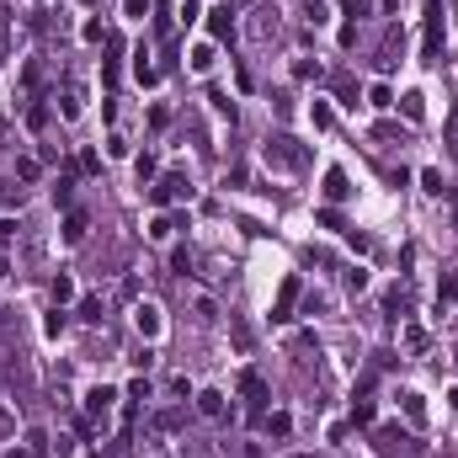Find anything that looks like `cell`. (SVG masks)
Wrapping results in <instances>:
<instances>
[{"label":"cell","mask_w":458,"mask_h":458,"mask_svg":"<svg viewBox=\"0 0 458 458\" xmlns=\"http://www.w3.org/2000/svg\"><path fill=\"white\" fill-rule=\"evenodd\" d=\"M261 155H267V165H282V171H304V165H309V149H304L299 139H288V134H272Z\"/></svg>","instance_id":"1"},{"label":"cell","mask_w":458,"mask_h":458,"mask_svg":"<svg viewBox=\"0 0 458 458\" xmlns=\"http://www.w3.org/2000/svg\"><path fill=\"white\" fill-rule=\"evenodd\" d=\"M442 17H448V11L432 0V6H426V38H421V59H432V64H437V54H442V27H448Z\"/></svg>","instance_id":"2"},{"label":"cell","mask_w":458,"mask_h":458,"mask_svg":"<svg viewBox=\"0 0 458 458\" xmlns=\"http://www.w3.org/2000/svg\"><path fill=\"white\" fill-rule=\"evenodd\" d=\"M373 442H379L384 458H395V453H421V442L410 437V432H399V426H379V432H373Z\"/></svg>","instance_id":"3"},{"label":"cell","mask_w":458,"mask_h":458,"mask_svg":"<svg viewBox=\"0 0 458 458\" xmlns=\"http://www.w3.org/2000/svg\"><path fill=\"white\" fill-rule=\"evenodd\" d=\"M240 395H245V405H251L256 416H267V405H272V389H267V379H261V373H240Z\"/></svg>","instance_id":"4"},{"label":"cell","mask_w":458,"mask_h":458,"mask_svg":"<svg viewBox=\"0 0 458 458\" xmlns=\"http://www.w3.org/2000/svg\"><path fill=\"white\" fill-rule=\"evenodd\" d=\"M176 198H187V176H181V171H165V176L149 187V202L165 208V202H176Z\"/></svg>","instance_id":"5"},{"label":"cell","mask_w":458,"mask_h":458,"mask_svg":"<svg viewBox=\"0 0 458 458\" xmlns=\"http://www.w3.org/2000/svg\"><path fill=\"white\" fill-rule=\"evenodd\" d=\"M293 309H299V278H282L278 304H272V325H288V320H293Z\"/></svg>","instance_id":"6"},{"label":"cell","mask_w":458,"mask_h":458,"mask_svg":"<svg viewBox=\"0 0 458 458\" xmlns=\"http://www.w3.org/2000/svg\"><path fill=\"white\" fill-rule=\"evenodd\" d=\"M320 192H325V202H346V198H352L346 171H325V187H320Z\"/></svg>","instance_id":"7"},{"label":"cell","mask_w":458,"mask_h":458,"mask_svg":"<svg viewBox=\"0 0 458 458\" xmlns=\"http://www.w3.org/2000/svg\"><path fill=\"white\" fill-rule=\"evenodd\" d=\"M134 325H139L144 341H155L160 336V309H155V304H139V309H134Z\"/></svg>","instance_id":"8"},{"label":"cell","mask_w":458,"mask_h":458,"mask_svg":"<svg viewBox=\"0 0 458 458\" xmlns=\"http://www.w3.org/2000/svg\"><path fill=\"white\" fill-rule=\"evenodd\" d=\"M208 32H214V38H235V11H229V6H219V11H208Z\"/></svg>","instance_id":"9"},{"label":"cell","mask_w":458,"mask_h":458,"mask_svg":"<svg viewBox=\"0 0 458 458\" xmlns=\"http://www.w3.org/2000/svg\"><path fill=\"white\" fill-rule=\"evenodd\" d=\"M112 399H118V389H107V384H96V389H91V395H85V410H91V416H107V410H112Z\"/></svg>","instance_id":"10"},{"label":"cell","mask_w":458,"mask_h":458,"mask_svg":"<svg viewBox=\"0 0 458 458\" xmlns=\"http://www.w3.org/2000/svg\"><path fill=\"white\" fill-rule=\"evenodd\" d=\"M399 410H405L410 426H421V421H426V399H421L416 389H405V395H399Z\"/></svg>","instance_id":"11"},{"label":"cell","mask_w":458,"mask_h":458,"mask_svg":"<svg viewBox=\"0 0 458 458\" xmlns=\"http://www.w3.org/2000/svg\"><path fill=\"white\" fill-rule=\"evenodd\" d=\"M261 426H267V437H288V432H293V416H288V410H267Z\"/></svg>","instance_id":"12"},{"label":"cell","mask_w":458,"mask_h":458,"mask_svg":"<svg viewBox=\"0 0 458 458\" xmlns=\"http://www.w3.org/2000/svg\"><path fill=\"white\" fill-rule=\"evenodd\" d=\"M399 112H405L410 123H421L426 118V96H421V91H405V96H399Z\"/></svg>","instance_id":"13"},{"label":"cell","mask_w":458,"mask_h":458,"mask_svg":"<svg viewBox=\"0 0 458 458\" xmlns=\"http://www.w3.org/2000/svg\"><path fill=\"white\" fill-rule=\"evenodd\" d=\"M421 187H426L432 198H448V202H453V187L442 181V171H421Z\"/></svg>","instance_id":"14"},{"label":"cell","mask_w":458,"mask_h":458,"mask_svg":"<svg viewBox=\"0 0 458 458\" xmlns=\"http://www.w3.org/2000/svg\"><path fill=\"white\" fill-rule=\"evenodd\" d=\"M214 59H219V54H214V43H198V48H192V70H198V75H208V70H214Z\"/></svg>","instance_id":"15"},{"label":"cell","mask_w":458,"mask_h":458,"mask_svg":"<svg viewBox=\"0 0 458 458\" xmlns=\"http://www.w3.org/2000/svg\"><path fill=\"white\" fill-rule=\"evenodd\" d=\"M85 229H91V224H85V214H64V240H70V245H80V240H85Z\"/></svg>","instance_id":"16"},{"label":"cell","mask_w":458,"mask_h":458,"mask_svg":"<svg viewBox=\"0 0 458 458\" xmlns=\"http://www.w3.org/2000/svg\"><path fill=\"white\" fill-rule=\"evenodd\" d=\"M198 410H202V416H224V395H219V389H202Z\"/></svg>","instance_id":"17"},{"label":"cell","mask_w":458,"mask_h":458,"mask_svg":"<svg viewBox=\"0 0 458 458\" xmlns=\"http://www.w3.org/2000/svg\"><path fill=\"white\" fill-rule=\"evenodd\" d=\"M368 11H373V0H341V17H352V27H357Z\"/></svg>","instance_id":"18"},{"label":"cell","mask_w":458,"mask_h":458,"mask_svg":"<svg viewBox=\"0 0 458 458\" xmlns=\"http://www.w3.org/2000/svg\"><path fill=\"white\" fill-rule=\"evenodd\" d=\"M75 315L85 320V325H101V299H80V304H75Z\"/></svg>","instance_id":"19"},{"label":"cell","mask_w":458,"mask_h":458,"mask_svg":"<svg viewBox=\"0 0 458 458\" xmlns=\"http://www.w3.org/2000/svg\"><path fill=\"white\" fill-rule=\"evenodd\" d=\"M315 219H320V229H346V219H341V208H336V202H331V208H320Z\"/></svg>","instance_id":"20"},{"label":"cell","mask_w":458,"mask_h":458,"mask_svg":"<svg viewBox=\"0 0 458 458\" xmlns=\"http://www.w3.org/2000/svg\"><path fill=\"white\" fill-rule=\"evenodd\" d=\"M336 96L346 101V107H357V85H352V75H336Z\"/></svg>","instance_id":"21"},{"label":"cell","mask_w":458,"mask_h":458,"mask_svg":"<svg viewBox=\"0 0 458 458\" xmlns=\"http://www.w3.org/2000/svg\"><path fill=\"white\" fill-rule=\"evenodd\" d=\"M208 101H214V112H219V118H229V123H235V101L224 96V91H208Z\"/></svg>","instance_id":"22"},{"label":"cell","mask_w":458,"mask_h":458,"mask_svg":"<svg viewBox=\"0 0 458 458\" xmlns=\"http://www.w3.org/2000/svg\"><path fill=\"white\" fill-rule=\"evenodd\" d=\"M48 448H54V442H48V432H27V453H32V458H43Z\"/></svg>","instance_id":"23"},{"label":"cell","mask_w":458,"mask_h":458,"mask_svg":"<svg viewBox=\"0 0 458 458\" xmlns=\"http://www.w3.org/2000/svg\"><path fill=\"white\" fill-rule=\"evenodd\" d=\"M70 299H75V282L59 272V278H54V304H70Z\"/></svg>","instance_id":"24"},{"label":"cell","mask_w":458,"mask_h":458,"mask_svg":"<svg viewBox=\"0 0 458 458\" xmlns=\"http://www.w3.org/2000/svg\"><path fill=\"white\" fill-rule=\"evenodd\" d=\"M368 101H373V107H395V91H389V85H368Z\"/></svg>","instance_id":"25"},{"label":"cell","mask_w":458,"mask_h":458,"mask_svg":"<svg viewBox=\"0 0 458 458\" xmlns=\"http://www.w3.org/2000/svg\"><path fill=\"white\" fill-rule=\"evenodd\" d=\"M171 272H192V251H187V245L171 251Z\"/></svg>","instance_id":"26"},{"label":"cell","mask_w":458,"mask_h":458,"mask_svg":"<svg viewBox=\"0 0 458 458\" xmlns=\"http://www.w3.org/2000/svg\"><path fill=\"white\" fill-rule=\"evenodd\" d=\"M352 421H357V426H373V399H357V405H352Z\"/></svg>","instance_id":"27"},{"label":"cell","mask_w":458,"mask_h":458,"mask_svg":"<svg viewBox=\"0 0 458 458\" xmlns=\"http://www.w3.org/2000/svg\"><path fill=\"white\" fill-rule=\"evenodd\" d=\"M134 171H139V181H155V155H149V149H144V155L134 160Z\"/></svg>","instance_id":"28"},{"label":"cell","mask_w":458,"mask_h":458,"mask_svg":"<svg viewBox=\"0 0 458 458\" xmlns=\"http://www.w3.org/2000/svg\"><path fill=\"white\" fill-rule=\"evenodd\" d=\"M80 107H85V101H80V91L70 85V91H64V118H80Z\"/></svg>","instance_id":"29"},{"label":"cell","mask_w":458,"mask_h":458,"mask_svg":"<svg viewBox=\"0 0 458 458\" xmlns=\"http://www.w3.org/2000/svg\"><path fill=\"white\" fill-rule=\"evenodd\" d=\"M38 171H43V165H38L32 155H27V160H17V176H21V181H38Z\"/></svg>","instance_id":"30"},{"label":"cell","mask_w":458,"mask_h":458,"mask_svg":"<svg viewBox=\"0 0 458 458\" xmlns=\"http://www.w3.org/2000/svg\"><path fill=\"white\" fill-rule=\"evenodd\" d=\"M43 123H48V107H43V101H32V107H27V128H43Z\"/></svg>","instance_id":"31"},{"label":"cell","mask_w":458,"mask_h":458,"mask_svg":"<svg viewBox=\"0 0 458 458\" xmlns=\"http://www.w3.org/2000/svg\"><path fill=\"white\" fill-rule=\"evenodd\" d=\"M309 118H315V128H331V123H336V118H331V107H325V101H315V107H309Z\"/></svg>","instance_id":"32"},{"label":"cell","mask_w":458,"mask_h":458,"mask_svg":"<svg viewBox=\"0 0 458 458\" xmlns=\"http://www.w3.org/2000/svg\"><path fill=\"white\" fill-rule=\"evenodd\" d=\"M405 346H410V352H426V331H421V325H410V331H405Z\"/></svg>","instance_id":"33"},{"label":"cell","mask_w":458,"mask_h":458,"mask_svg":"<svg viewBox=\"0 0 458 458\" xmlns=\"http://www.w3.org/2000/svg\"><path fill=\"white\" fill-rule=\"evenodd\" d=\"M155 426H160V432H176V426H181V410H160Z\"/></svg>","instance_id":"34"},{"label":"cell","mask_w":458,"mask_h":458,"mask_svg":"<svg viewBox=\"0 0 458 458\" xmlns=\"http://www.w3.org/2000/svg\"><path fill=\"white\" fill-rule=\"evenodd\" d=\"M75 198V176H59V187H54V202H70Z\"/></svg>","instance_id":"35"},{"label":"cell","mask_w":458,"mask_h":458,"mask_svg":"<svg viewBox=\"0 0 458 458\" xmlns=\"http://www.w3.org/2000/svg\"><path fill=\"white\" fill-rule=\"evenodd\" d=\"M293 75H299V80H320V64L315 59H299V64H293Z\"/></svg>","instance_id":"36"},{"label":"cell","mask_w":458,"mask_h":458,"mask_svg":"<svg viewBox=\"0 0 458 458\" xmlns=\"http://www.w3.org/2000/svg\"><path fill=\"white\" fill-rule=\"evenodd\" d=\"M80 38H85V43H101V38H107V32H101V21L91 17V21H85V27H80Z\"/></svg>","instance_id":"37"},{"label":"cell","mask_w":458,"mask_h":458,"mask_svg":"<svg viewBox=\"0 0 458 458\" xmlns=\"http://www.w3.org/2000/svg\"><path fill=\"white\" fill-rule=\"evenodd\" d=\"M346 288H352V293H362V288H368V272H362V267H352V272H346Z\"/></svg>","instance_id":"38"},{"label":"cell","mask_w":458,"mask_h":458,"mask_svg":"<svg viewBox=\"0 0 458 458\" xmlns=\"http://www.w3.org/2000/svg\"><path fill=\"white\" fill-rule=\"evenodd\" d=\"M171 229H176V224H171V219H165V214H160V219L149 224V240H165V235H171Z\"/></svg>","instance_id":"39"},{"label":"cell","mask_w":458,"mask_h":458,"mask_svg":"<svg viewBox=\"0 0 458 458\" xmlns=\"http://www.w3.org/2000/svg\"><path fill=\"white\" fill-rule=\"evenodd\" d=\"M448 299H458V278H442V288H437V304H448Z\"/></svg>","instance_id":"40"},{"label":"cell","mask_w":458,"mask_h":458,"mask_svg":"<svg viewBox=\"0 0 458 458\" xmlns=\"http://www.w3.org/2000/svg\"><path fill=\"white\" fill-rule=\"evenodd\" d=\"M304 17H309V21H325V0H304Z\"/></svg>","instance_id":"41"},{"label":"cell","mask_w":458,"mask_h":458,"mask_svg":"<svg viewBox=\"0 0 458 458\" xmlns=\"http://www.w3.org/2000/svg\"><path fill=\"white\" fill-rule=\"evenodd\" d=\"M155 32H171V6H155Z\"/></svg>","instance_id":"42"},{"label":"cell","mask_w":458,"mask_h":458,"mask_svg":"<svg viewBox=\"0 0 458 458\" xmlns=\"http://www.w3.org/2000/svg\"><path fill=\"white\" fill-rule=\"evenodd\" d=\"M149 11V0H128V17H144Z\"/></svg>","instance_id":"43"},{"label":"cell","mask_w":458,"mask_h":458,"mask_svg":"<svg viewBox=\"0 0 458 458\" xmlns=\"http://www.w3.org/2000/svg\"><path fill=\"white\" fill-rule=\"evenodd\" d=\"M448 405H453V410H458V389H448Z\"/></svg>","instance_id":"44"},{"label":"cell","mask_w":458,"mask_h":458,"mask_svg":"<svg viewBox=\"0 0 458 458\" xmlns=\"http://www.w3.org/2000/svg\"><path fill=\"white\" fill-rule=\"evenodd\" d=\"M6 458H32V453H27V448H21V453H17V448H11V453H6Z\"/></svg>","instance_id":"45"},{"label":"cell","mask_w":458,"mask_h":458,"mask_svg":"<svg viewBox=\"0 0 458 458\" xmlns=\"http://www.w3.org/2000/svg\"><path fill=\"white\" fill-rule=\"evenodd\" d=\"M6 272H11V261H6V256H0V278H6Z\"/></svg>","instance_id":"46"},{"label":"cell","mask_w":458,"mask_h":458,"mask_svg":"<svg viewBox=\"0 0 458 458\" xmlns=\"http://www.w3.org/2000/svg\"><path fill=\"white\" fill-rule=\"evenodd\" d=\"M293 458H315V453H293Z\"/></svg>","instance_id":"47"}]
</instances>
